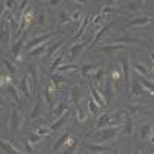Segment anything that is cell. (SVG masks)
<instances>
[{"label": "cell", "mask_w": 154, "mask_h": 154, "mask_svg": "<svg viewBox=\"0 0 154 154\" xmlns=\"http://www.w3.org/2000/svg\"><path fill=\"white\" fill-rule=\"evenodd\" d=\"M139 82H140V83H142V85L145 86L146 93H149L151 96H154V83H152V82H149L148 79H145V77H140V79H139Z\"/></svg>", "instance_id": "obj_27"}, {"label": "cell", "mask_w": 154, "mask_h": 154, "mask_svg": "<svg viewBox=\"0 0 154 154\" xmlns=\"http://www.w3.org/2000/svg\"><path fill=\"white\" fill-rule=\"evenodd\" d=\"M111 26H112V22H109L108 25H105L103 28H100V29L97 31V34H96V37H94V42H93V46H94V45H97V43H99L103 37H106V35H108V32H109Z\"/></svg>", "instance_id": "obj_11"}, {"label": "cell", "mask_w": 154, "mask_h": 154, "mask_svg": "<svg viewBox=\"0 0 154 154\" xmlns=\"http://www.w3.org/2000/svg\"><path fill=\"white\" fill-rule=\"evenodd\" d=\"M68 112H69V111H68ZM68 112H65L60 119H57V122H54L53 125H51V130H53V131H59L60 128L66 123V120H68Z\"/></svg>", "instance_id": "obj_20"}, {"label": "cell", "mask_w": 154, "mask_h": 154, "mask_svg": "<svg viewBox=\"0 0 154 154\" xmlns=\"http://www.w3.org/2000/svg\"><path fill=\"white\" fill-rule=\"evenodd\" d=\"M6 89H8V93H9L12 97H14L16 100H22V99L25 97L23 94H20L22 91H19V89H17L14 85H8V86H6Z\"/></svg>", "instance_id": "obj_25"}, {"label": "cell", "mask_w": 154, "mask_h": 154, "mask_svg": "<svg viewBox=\"0 0 154 154\" xmlns=\"http://www.w3.org/2000/svg\"><path fill=\"white\" fill-rule=\"evenodd\" d=\"M97 108H99V103L93 99V97H89L88 99V109L91 114H97Z\"/></svg>", "instance_id": "obj_36"}, {"label": "cell", "mask_w": 154, "mask_h": 154, "mask_svg": "<svg viewBox=\"0 0 154 154\" xmlns=\"http://www.w3.org/2000/svg\"><path fill=\"white\" fill-rule=\"evenodd\" d=\"M88 88H89V93H91V97H93V99L97 102V103H99V106H106V103H105V99L99 94L97 88H96L93 83H89V85H88Z\"/></svg>", "instance_id": "obj_12"}, {"label": "cell", "mask_w": 154, "mask_h": 154, "mask_svg": "<svg viewBox=\"0 0 154 154\" xmlns=\"http://www.w3.org/2000/svg\"><path fill=\"white\" fill-rule=\"evenodd\" d=\"M71 94H72V102H74V106H75V111H77V120L83 122L85 120V114H83L82 105H80V99H82V89H80V86H72Z\"/></svg>", "instance_id": "obj_2"}, {"label": "cell", "mask_w": 154, "mask_h": 154, "mask_svg": "<svg viewBox=\"0 0 154 154\" xmlns=\"http://www.w3.org/2000/svg\"><path fill=\"white\" fill-rule=\"evenodd\" d=\"M77 146H79V142H77V140H75V142H72L66 149H65V152H63V154H72L75 149H77Z\"/></svg>", "instance_id": "obj_44"}, {"label": "cell", "mask_w": 154, "mask_h": 154, "mask_svg": "<svg viewBox=\"0 0 154 154\" xmlns=\"http://www.w3.org/2000/svg\"><path fill=\"white\" fill-rule=\"evenodd\" d=\"M2 149H3V151H5L6 154H22V152H20L19 149H16V148L12 146V145H11L9 142H6L5 139L2 140Z\"/></svg>", "instance_id": "obj_23"}, {"label": "cell", "mask_w": 154, "mask_h": 154, "mask_svg": "<svg viewBox=\"0 0 154 154\" xmlns=\"http://www.w3.org/2000/svg\"><path fill=\"white\" fill-rule=\"evenodd\" d=\"M83 146H85L88 151L94 152V154H102V152H105V151H109V149H111L109 146L100 145V143H83Z\"/></svg>", "instance_id": "obj_9"}, {"label": "cell", "mask_w": 154, "mask_h": 154, "mask_svg": "<svg viewBox=\"0 0 154 154\" xmlns=\"http://www.w3.org/2000/svg\"><path fill=\"white\" fill-rule=\"evenodd\" d=\"M99 65L100 63H86V65H83L80 68V74L83 77H88L89 74H93V72H96L99 69Z\"/></svg>", "instance_id": "obj_16"}, {"label": "cell", "mask_w": 154, "mask_h": 154, "mask_svg": "<svg viewBox=\"0 0 154 154\" xmlns=\"http://www.w3.org/2000/svg\"><path fill=\"white\" fill-rule=\"evenodd\" d=\"M51 82H53V85L56 86V89H59L60 83H62V82H66V80L63 79L60 74H51Z\"/></svg>", "instance_id": "obj_35"}, {"label": "cell", "mask_w": 154, "mask_h": 154, "mask_svg": "<svg viewBox=\"0 0 154 154\" xmlns=\"http://www.w3.org/2000/svg\"><path fill=\"white\" fill-rule=\"evenodd\" d=\"M123 42H128V43H140V40L134 37H120V38H116V43H123Z\"/></svg>", "instance_id": "obj_39"}, {"label": "cell", "mask_w": 154, "mask_h": 154, "mask_svg": "<svg viewBox=\"0 0 154 154\" xmlns=\"http://www.w3.org/2000/svg\"><path fill=\"white\" fill-rule=\"evenodd\" d=\"M38 136H49L51 133H53V130H51V128H48V126H38V130L35 131Z\"/></svg>", "instance_id": "obj_42"}, {"label": "cell", "mask_w": 154, "mask_h": 154, "mask_svg": "<svg viewBox=\"0 0 154 154\" xmlns=\"http://www.w3.org/2000/svg\"><path fill=\"white\" fill-rule=\"evenodd\" d=\"M23 43H25V38H20V40H17L14 45L11 46L12 56H16L17 60H20V51H22V48H23Z\"/></svg>", "instance_id": "obj_19"}, {"label": "cell", "mask_w": 154, "mask_h": 154, "mask_svg": "<svg viewBox=\"0 0 154 154\" xmlns=\"http://www.w3.org/2000/svg\"><path fill=\"white\" fill-rule=\"evenodd\" d=\"M120 49H125L123 43H112V45H105V46H100L99 51L100 53H105V54H114Z\"/></svg>", "instance_id": "obj_8"}, {"label": "cell", "mask_w": 154, "mask_h": 154, "mask_svg": "<svg viewBox=\"0 0 154 154\" xmlns=\"http://www.w3.org/2000/svg\"><path fill=\"white\" fill-rule=\"evenodd\" d=\"M146 154H151V152H146Z\"/></svg>", "instance_id": "obj_52"}, {"label": "cell", "mask_w": 154, "mask_h": 154, "mask_svg": "<svg viewBox=\"0 0 154 154\" xmlns=\"http://www.w3.org/2000/svg\"><path fill=\"white\" fill-rule=\"evenodd\" d=\"M151 145H154V136L151 137Z\"/></svg>", "instance_id": "obj_50"}, {"label": "cell", "mask_w": 154, "mask_h": 154, "mask_svg": "<svg viewBox=\"0 0 154 154\" xmlns=\"http://www.w3.org/2000/svg\"><path fill=\"white\" fill-rule=\"evenodd\" d=\"M128 111H130V116L133 119L142 117V116L148 114V108L145 105H130V106H128Z\"/></svg>", "instance_id": "obj_6"}, {"label": "cell", "mask_w": 154, "mask_h": 154, "mask_svg": "<svg viewBox=\"0 0 154 154\" xmlns=\"http://www.w3.org/2000/svg\"><path fill=\"white\" fill-rule=\"evenodd\" d=\"M37 22L40 23V25H43L45 23V14H38L37 16Z\"/></svg>", "instance_id": "obj_47"}, {"label": "cell", "mask_w": 154, "mask_h": 154, "mask_svg": "<svg viewBox=\"0 0 154 154\" xmlns=\"http://www.w3.org/2000/svg\"><path fill=\"white\" fill-rule=\"evenodd\" d=\"M148 23H151V17L149 16H142V17H136L134 20H131L126 25V28H130V26H145V25H148Z\"/></svg>", "instance_id": "obj_13"}, {"label": "cell", "mask_w": 154, "mask_h": 154, "mask_svg": "<svg viewBox=\"0 0 154 154\" xmlns=\"http://www.w3.org/2000/svg\"><path fill=\"white\" fill-rule=\"evenodd\" d=\"M40 108H42V97H38L37 102H35V106H34V109H32V112H31L29 117H31V119H35L37 114H38V111H40Z\"/></svg>", "instance_id": "obj_37"}, {"label": "cell", "mask_w": 154, "mask_h": 154, "mask_svg": "<svg viewBox=\"0 0 154 154\" xmlns=\"http://www.w3.org/2000/svg\"><path fill=\"white\" fill-rule=\"evenodd\" d=\"M77 68H80V66H77V65H74V63H68V65H60L59 68H57V71L59 72H68V71H74V69H77Z\"/></svg>", "instance_id": "obj_34"}, {"label": "cell", "mask_w": 154, "mask_h": 154, "mask_svg": "<svg viewBox=\"0 0 154 154\" xmlns=\"http://www.w3.org/2000/svg\"><path fill=\"white\" fill-rule=\"evenodd\" d=\"M151 131H152V125H151V123L142 125V128H140V139H142V140H146V139L149 137Z\"/></svg>", "instance_id": "obj_22"}, {"label": "cell", "mask_w": 154, "mask_h": 154, "mask_svg": "<svg viewBox=\"0 0 154 154\" xmlns=\"http://www.w3.org/2000/svg\"><path fill=\"white\" fill-rule=\"evenodd\" d=\"M2 62H3V65L6 66V69H8V72L11 74V75H16V72H17V69H16V65L12 63L9 59H6V57H2Z\"/></svg>", "instance_id": "obj_28"}, {"label": "cell", "mask_w": 154, "mask_h": 154, "mask_svg": "<svg viewBox=\"0 0 154 154\" xmlns=\"http://www.w3.org/2000/svg\"><path fill=\"white\" fill-rule=\"evenodd\" d=\"M145 93H146L145 86L140 83L139 80H134L133 82V88H131V96L133 97H139V96H143Z\"/></svg>", "instance_id": "obj_14"}, {"label": "cell", "mask_w": 154, "mask_h": 154, "mask_svg": "<svg viewBox=\"0 0 154 154\" xmlns=\"http://www.w3.org/2000/svg\"><path fill=\"white\" fill-rule=\"evenodd\" d=\"M46 45L48 43H45V45H40V46H37V48H34V49H31L29 53H28V56L29 57H35V56H40V54H43V53H46Z\"/></svg>", "instance_id": "obj_31"}, {"label": "cell", "mask_w": 154, "mask_h": 154, "mask_svg": "<svg viewBox=\"0 0 154 154\" xmlns=\"http://www.w3.org/2000/svg\"><path fill=\"white\" fill-rule=\"evenodd\" d=\"M102 94H103V99H105V103L106 105H109L111 103V100H112V97L116 96V88H114V85H112V79L111 77H106L105 79V85H103V89H102Z\"/></svg>", "instance_id": "obj_3"}, {"label": "cell", "mask_w": 154, "mask_h": 154, "mask_svg": "<svg viewBox=\"0 0 154 154\" xmlns=\"http://www.w3.org/2000/svg\"><path fill=\"white\" fill-rule=\"evenodd\" d=\"M28 72L32 75V82H34V85L37 83V79H38V74H37V66L35 65H28Z\"/></svg>", "instance_id": "obj_38"}, {"label": "cell", "mask_w": 154, "mask_h": 154, "mask_svg": "<svg viewBox=\"0 0 154 154\" xmlns=\"http://www.w3.org/2000/svg\"><path fill=\"white\" fill-rule=\"evenodd\" d=\"M72 5H75V6H85V3L83 2H71Z\"/></svg>", "instance_id": "obj_49"}, {"label": "cell", "mask_w": 154, "mask_h": 154, "mask_svg": "<svg viewBox=\"0 0 154 154\" xmlns=\"http://www.w3.org/2000/svg\"><path fill=\"white\" fill-rule=\"evenodd\" d=\"M149 53H151V59H152V62H154V45L149 46Z\"/></svg>", "instance_id": "obj_48"}, {"label": "cell", "mask_w": 154, "mask_h": 154, "mask_svg": "<svg viewBox=\"0 0 154 154\" xmlns=\"http://www.w3.org/2000/svg\"><path fill=\"white\" fill-rule=\"evenodd\" d=\"M134 154H140V151H139V149H137V151H136V152H134Z\"/></svg>", "instance_id": "obj_51"}, {"label": "cell", "mask_w": 154, "mask_h": 154, "mask_svg": "<svg viewBox=\"0 0 154 154\" xmlns=\"http://www.w3.org/2000/svg\"><path fill=\"white\" fill-rule=\"evenodd\" d=\"M71 137V134L69 133H65V134H62L60 137H59V140H57V142L54 143V146H53V151H57L60 146H63V145H65L66 143V140Z\"/></svg>", "instance_id": "obj_24"}, {"label": "cell", "mask_w": 154, "mask_h": 154, "mask_svg": "<svg viewBox=\"0 0 154 154\" xmlns=\"http://www.w3.org/2000/svg\"><path fill=\"white\" fill-rule=\"evenodd\" d=\"M99 137V142H109V140H114L119 136V126H109L105 128V130H96V134Z\"/></svg>", "instance_id": "obj_1"}, {"label": "cell", "mask_w": 154, "mask_h": 154, "mask_svg": "<svg viewBox=\"0 0 154 154\" xmlns=\"http://www.w3.org/2000/svg\"><path fill=\"white\" fill-rule=\"evenodd\" d=\"M65 112H68V105L65 103V102H62V103H59V106H57L56 111H54V117H56V119H60Z\"/></svg>", "instance_id": "obj_26"}, {"label": "cell", "mask_w": 154, "mask_h": 154, "mask_svg": "<svg viewBox=\"0 0 154 154\" xmlns=\"http://www.w3.org/2000/svg\"><path fill=\"white\" fill-rule=\"evenodd\" d=\"M133 117L131 116H125V119H123V134L126 136H131L133 134Z\"/></svg>", "instance_id": "obj_17"}, {"label": "cell", "mask_w": 154, "mask_h": 154, "mask_svg": "<svg viewBox=\"0 0 154 154\" xmlns=\"http://www.w3.org/2000/svg\"><path fill=\"white\" fill-rule=\"evenodd\" d=\"M23 145H25V148H26V151L29 152V154H35V148L28 142V140H25V142H23Z\"/></svg>", "instance_id": "obj_46"}, {"label": "cell", "mask_w": 154, "mask_h": 154, "mask_svg": "<svg viewBox=\"0 0 154 154\" xmlns=\"http://www.w3.org/2000/svg\"><path fill=\"white\" fill-rule=\"evenodd\" d=\"M69 16H71V22H75V23L83 22V19H82V12H80V11H74L72 14H69Z\"/></svg>", "instance_id": "obj_43"}, {"label": "cell", "mask_w": 154, "mask_h": 154, "mask_svg": "<svg viewBox=\"0 0 154 154\" xmlns=\"http://www.w3.org/2000/svg\"><path fill=\"white\" fill-rule=\"evenodd\" d=\"M22 125V116L17 109V106L12 103L11 105V130L12 131H17Z\"/></svg>", "instance_id": "obj_5"}, {"label": "cell", "mask_w": 154, "mask_h": 154, "mask_svg": "<svg viewBox=\"0 0 154 154\" xmlns=\"http://www.w3.org/2000/svg\"><path fill=\"white\" fill-rule=\"evenodd\" d=\"M126 8L130 9L131 12H137L139 9L145 8V2H128L126 3Z\"/></svg>", "instance_id": "obj_29"}, {"label": "cell", "mask_w": 154, "mask_h": 154, "mask_svg": "<svg viewBox=\"0 0 154 154\" xmlns=\"http://www.w3.org/2000/svg\"><path fill=\"white\" fill-rule=\"evenodd\" d=\"M62 60H63V53H57V59L51 63V68H49V72L51 74H54V69H57L62 65Z\"/></svg>", "instance_id": "obj_32"}, {"label": "cell", "mask_w": 154, "mask_h": 154, "mask_svg": "<svg viewBox=\"0 0 154 154\" xmlns=\"http://www.w3.org/2000/svg\"><path fill=\"white\" fill-rule=\"evenodd\" d=\"M91 19H93V17H85V19H83V22H82V26L79 28V31L75 32L74 38H79V37H80V35H82V34L85 32V29H86V28L89 26V22H91Z\"/></svg>", "instance_id": "obj_30"}, {"label": "cell", "mask_w": 154, "mask_h": 154, "mask_svg": "<svg viewBox=\"0 0 154 154\" xmlns=\"http://www.w3.org/2000/svg\"><path fill=\"white\" fill-rule=\"evenodd\" d=\"M122 74H123L125 86L130 91V62H128V59H122Z\"/></svg>", "instance_id": "obj_10"}, {"label": "cell", "mask_w": 154, "mask_h": 154, "mask_svg": "<svg viewBox=\"0 0 154 154\" xmlns=\"http://www.w3.org/2000/svg\"><path fill=\"white\" fill-rule=\"evenodd\" d=\"M103 71H105V68H99L96 71V83L97 85H103Z\"/></svg>", "instance_id": "obj_41"}, {"label": "cell", "mask_w": 154, "mask_h": 154, "mask_svg": "<svg viewBox=\"0 0 154 154\" xmlns=\"http://www.w3.org/2000/svg\"><path fill=\"white\" fill-rule=\"evenodd\" d=\"M53 35H56V32H48V34H43V35H37V37H34V38H31V40L28 42V45H26V51L29 53L31 49H34V48H37V46H40L42 43L45 45L48 40Z\"/></svg>", "instance_id": "obj_4"}, {"label": "cell", "mask_w": 154, "mask_h": 154, "mask_svg": "<svg viewBox=\"0 0 154 154\" xmlns=\"http://www.w3.org/2000/svg\"><path fill=\"white\" fill-rule=\"evenodd\" d=\"M20 91H22V94H23L25 97H28L29 93H31V85H29V77H28V74H25V75L22 77V82H20Z\"/></svg>", "instance_id": "obj_15"}, {"label": "cell", "mask_w": 154, "mask_h": 154, "mask_svg": "<svg viewBox=\"0 0 154 154\" xmlns=\"http://www.w3.org/2000/svg\"><path fill=\"white\" fill-rule=\"evenodd\" d=\"M62 43H65V37H63V38H60L59 42L53 43V45H51V46L48 48V51H46V59H51V57H53V56L56 54V51H57V49L62 46Z\"/></svg>", "instance_id": "obj_18"}, {"label": "cell", "mask_w": 154, "mask_h": 154, "mask_svg": "<svg viewBox=\"0 0 154 154\" xmlns=\"http://www.w3.org/2000/svg\"><path fill=\"white\" fill-rule=\"evenodd\" d=\"M2 40L5 45H11L9 40H11V37H9V25L8 23H2Z\"/></svg>", "instance_id": "obj_21"}, {"label": "cell", "mask_w": 154, "mask_h": 154, "mask_svg": "<svg viewBox=\"0 0 154 154\" xmlns=\"http://www.w3.org/2000/svg\"><path fill=\"white\" fill-rule=\"evenodd\" d=\"M133 68H134V71H136V72L142 74V75H146V74H149V69H148V66L142 65V63H133Z\"/></svg>", "instance_id": "obj_33"}, {"label": "cell", "mask_w": 154, "mask_h": 154, "mask_svg": "<svg viewBox=\"0 0 154 154\" xmlns=\"http://www.w3.org/2000/svg\"><path fill=\"white\" fill-rule=\"evenodd\" d=\"M69 20H71V16L68 14L65 9H60V26H62V25H65L66 22H69Z\"/></svg>", "instance_id": "obj_40"}, {"label": "cell", "mask_w": 154, "mask_h": 154, "mask_svg": "<svg viewBox=\"0 0 154 154\" xmlns=\"http://www.w3.org/2000/svg\"><path fill=\"white\" fill-rule=\"evenodd\" d=\"M88 40H85V42H80V43H75V45H72V46H69V49H68V53H69V59L71 60H74V59H77L80 56V53H82V49L83 48H86L88 46Z\"/></svg>", "instance_id": "obj_7"}, {"label": "cell", "mask_w": 154, "mask_h": 154, "mask_svg": "<svg viewBox=\"0 0 154 154\" xmlns=\"http://www.w3.org/2000/svg\"><path fill=\"white\" fill-rule=\"evenodd\" d=\"M29 142H32V143L42 142V136H38L37 133H31V134H29Z\"/></svg>", "instance_id": "obj_45"}]
</instances>
